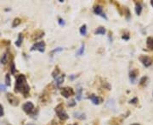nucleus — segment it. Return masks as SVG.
Instances as JSON below:
<instances>
[{
	"mask_svg": "<svg viewBox=\"0 0 153 125\" xmlns=\"http://www.w3.org/2000/svg\"><path fill=\"white\" fill-rule=\"evenodd\" d=\"M15 90L16 91V92H20L21 94H23L25 97L28 96L30 87L26 82L25 75L20 74L16 78V82H15Z\"/></svg>",
	"mask_w": 153,
	"mask_h": 125,
	"instance_id": "obj_1",
	"label": "nucleus"
},
{
	"mask_svg": "<svg viewBox=\"0 0 153 125\" xmlns=\"http://www.w3.org/2000/svg\"><path fill=\"white\" fill-rule=\"evenodd\" d=\"M54 110H55V112L58 116V118H59L60 120L64 121L68 118V115H67L66 111L64 110V105L62 104V103H60V104L58 105Z\"/></svg>",
	"mask_w": 153,
	"mask_h": 125,
	"instance_id": "obj_2",
	"label": "nucleus"
},
{
	"mask_svg": "<svg viewBox=\"0 0 153 125\" xmlns=\"http://www.w3.org/2000/svg\"><path fill=\"white\" fill-rule=\"evenodd\" d=\"M45 50V43L44 41H39L37 42L32 46L31 48V51H39L41 53H44Z\"/></svg>",
	"mask_w": 153,
	"mask_h": 125,
	"instance_id": "obj_3",
	"label": "nucleus"
},
{
	"mask_svg": "<svg viewBox=\"0 0 153 125\" xmlns=\"http://www.w3.org/2000/svg\"><path fill=\"white\" fill-rule=\"evenodd\" d=\"M61 95L64 97H66V98H68V97L74 95V90H72V88L70 87L62 88V90H61Z\"/></svg>",
	"mask_w": 153,
	"mask_h": 125,
	"instance_id": "obj_4",
	"label": "nucleus"
},
{
	"mask_svg": "<svg viewBox=\"0 0 153 125\" xmlns=\"http://www.w3.org/2000/svg\"><path fill=\"white\" fill-rule=\"evenodd\" d=\"M23 110L25 112H26L27 114H30L32 113V112L34 111V106H33V104L31 102H28L25 103V104L23 105Z\"/></svg>",
	"mask_w": 153,
	"mask_h": 125,
	"instance_id": "obj_5",
	"label": "nucleus"
},
{
	"mask_svg": "<svg viewBox=\"0 0 153 125\" xmlns=\"http://www.w3.org/2000/svg\"><path fill=\"white\" fill-rule=\"evenodd\" d=\"M140 62H141L145 67L151 66V63H152V60H151V57H148V56H145V55L140 57Z\"/></svg>",
	"mask_w": 153,
	"mask_h": 125,
	"instance_id": "obj_6",
	"label": "nucleus"
},
{
	"mask_svg": "<svg viewBox=\"0 0 153 125\" xmlns=\"http://www.w3.org/2000/svg\"><path fill=\"white\" fill-rule=\"evenodd\" d=\"M7 99L9 101V102H10L11 105H13V106H18V104H19V100H18L16 97H15V96H13L10 93L7 95Z\"/></svg>",
	"mask_w": 153,
	"mask_h": 125,
	"instance_id": "obj_7",
	"label": "nucleus"
},
{
	"mask_svg": "<svg viewBox=\"0 0 153 125\" xmlns=\"http://www.w3.org/2000/svg\"><path fill=\"white\" fill-rule=\"evenodd\" d=\"M44 31H41V30H38V31H37L36 33L32 35V40L33 41H36L38 40V39H40L41 37L44 36Z\"/></svg>",
	"mask_w": 153,
	"mask_h": 125,
	"instance_id": "obj_8",
	"label": "nucleus"
},
{
	"mask_svg": "<svg viewBox=\"0 0 153 125\" xmlns=\"http://www.w3.org/2000/svg\"><path fill=\"white\" fill-rule=\"evenodd\" d=\"M94 13H95L96 14L101 15L102 17H104L105 19H106V15L103 14V13H102V8H101V6H96V7H94Z\"/></svg>",
	"mask_w": 153,
	"mask_h": 125,
	"instance_id": "obj_9",
	"label": "nucleus"
},
{
	"mask_svg": "<svg viewBox=\"0 0 153 125\" xmlns=\"http://www.w3.org/2000/svg\"><path fill=\"white\" fill-rule=\"evenodd\" d=\"M146 46L151 51H153V37L152 36H149L146 40Z\"/></svg>",
	"mask_w": 153,
	"mask_h": 125,
	"instance_id": "obj_10",
	"label": "nucleus"
},
{
	"mask_svg": "<svg viewBox=\"0 0 153 125\" xmlns=\"http://www.w3.org/2000/svg\"><path fill=\"white\" fill-rule=\"evenodd\" d=\"M89 99L92 101V102H93L94 105H98L100 102V101H101V99L99 98V97L96 96L95 95H91L89 96Z\"/></svg>",
	"mask_w": 153,
	"mask_h": 125,
	"instance_id": "obj_11",
	"label": "nucleus"
},
{
	"mask_svg": "<svg viewBox=\"0 0 153 125\" xmlns=\"http://www.w3.org/2000/svg\"><path fill=\"white\" fill-rule=\"evenodd\" d=\"M138 74H139V71H138L137 69H134V70H132V71L130 72V74H129L130 80H132V81H134V80L136 79V77H137Z\"/></svg>",
	"mask_w": 153,
	"mask_h": 125,
	"instance_id": "obj_12",
	"label": "nucleus"
},
{
	"mask_svg": "<svg viewBox=\"0 0 153 125\" xmlns=\"http://www.w3.org/2000/svg\"><path fill=\"white\" fill-rule=\"evenodd\" d=\"M54 79H55L56 85H60L61 84L63 83V81H64V79H65V74L58 75L57 77H55Z\"/></svg>",
	"mask_w": 153,
	"mask_h": 125,
	"instance_id": "obj_13",
	"label": "nucleus"
},
{
	"mask_svg": "<svg viewBox=\"0 0 153 125\" xmlns=\"http://www.w3.org/2000/svg\"><path fill=\"white\" fill-rule=\"evenodd\" d=\"M106 33V29L104 28V27L100 26L96 30H95V34L96 35H104Z\"/></svg>",
	"mask_w": 153,
	"mask_h": 125,
	"instance_id": "obj_14",
	"label": "nucleus"
},
{
	"mask_svg": "<svg viewBox=\"0 0 153 125\" xmlns=\"http://www.w3.org/2000/svg\"><path fill=\"white\" fill-rule=\"evenodd\" d=\"M74 117L79 118V119H85V118H86L85 117V115L84 113H82V112H75Z\"/></svg>",
	"mask_w": 153,
	"mask_h": 125,
	"instance_id": "obj_15",
	"label": "nucleus"
},
{
	"mask_svg": "<svg viewBox=\"0 0 153 125\" xmlns=\"http://www.w3.org/2000/svg\"><path fill=\"white\" fill-rule=\"evenodd\" d=\"M22 40H23V36H22V34H20L19 37H18V40L15 41V45H16L17 47H20L21 43H22Z\"/></svg>",
	"mask_w": 153,
	"mask_h": 125,
	"instance_id": "obj_16",
	"label": "nucleus"
},
{
	"mask_svg": "<svg viewBox=\"0 0 153 125\" xmlns=\"http://www.w3.org/2000/svg\"><path fill=\"white\" fill-rule=\"evenodd\" d=\"M141 10H142L141 5H140V4H136V7H135V12H136V14H137L138 15H140V13H141Z\"/></svg>",
	"mask_w": 153,
	"mask_h": 125,
	"instance_id": "obj_17",
	"label": "nucleus"
},
{
	"mask_svg": "<svg viewBox=\"0 0 153 125\" xmlns=\"http://www.w3.org/2000/svg\"><path fill=\"white\" fill-rule=\"evenodd\" d=\"M80 33L84 36H85L87 34V26H86V25H84L80 28Z\"/></svg>",
	"mask_w": 153,
	"mask_h": 125,
	"instance_id": "obj_18",
	"label": "nucleus"
},
{
	"mask_svg": "<svg viewBox=\"0 0 153 125\" xmlns=\"http://www.w3.org/2000/svg\"><path fill=\"white\" fill-rule=\"evenodd\" d=\"M84 44H82L81 47H80V49H79L78 52H76V55H78V56L82 55V53H84Z\"/></svg>",
	"mask_w": 153,
	"mask_h": 125,
	"instance_id": "obj_19",
	"label": "nucleus"
},
{
	"mask_svg": "<svg viewBox=\"0 0 153 125\" xmlns=\"http://www.w3.org/2000/svg\"><path fill=\"white\" fill-rule=\"evenodd\" d=\"M7 57H8V53H4V55H3L2 59H1V63L5 64V63H7Z\"/></svg>",
	"mask_w": 153,
	"mask_h": 125,
	"instance_id": "obj_20",
	"label": "nucleus"
},
{
	"mask_svg": "<svg viewBox=\"0 0 153 125\" xmlns=\"http://www.w3.org/2000/svg\"><path fill=\"white\" fill-rule=\"evenodd\" d=\"M59 74H60V69H59L58 67H55V69H54V71L53 72L52 75H53L54 78H55V77H57L58 75H59Z\"/></svg>",
	"mask_w": 153,
	"mask_h": 125,
	"instance_id": "obj_21",
	"label": "nucleus"
},
{
	"mask_svg": "<svg viewBox=\"0 0 153 125\" xmlns=\"http://www.w3.org/2000/svg\"><path fill=\"white\" fill-rule=\"evenodd\" d=\"M20 24V20L19 18H16V19H15L14 22H13V27H16L18 26Z\"/></svg>",
	"mask_w": 153,
	"mask_h": 125,
	"instance_id": "obj_22",
	"label": "nucleus"
},
{
	"mask_svg": "<svg viewBox=\"0 0 153 125\" xmlns=\"http://www.w3.org/2000/svg\"><path fill=\"white\" fill-rule=\"evenodd\" d=\"M82 96V88H79L78 90V93H76V100H81Z\"/></svg>",
	"mask_w": 153,
	"mask_h": 125,
	"instance_id": "obj_23",
	"label": "nucleus"
},
{
	"mask_svg": "<svg viewBox=\"0 0 153 125\" xmlns=\"http://www.w3.org/2000/svg\"><path fill=\"white\" fill-rule=\"evenodd\" d=\"M5 81H6V85L10 86V74H6Z\"/></svg>",
	"mask_w": 153,
	"mask_h": 125,
	"instance_id": "obj_24",
	"label": "nucleus"
},
{
	"mask_svg": "<svg viewBox=\"0 0 153 125\" xmlns=\"http://www.w3.org/2000/svg\"><path fill=\"white\" fill-rule=\"evenodd\" d=\"M146 80H147V78H146V77H142L141 80H140V85H143L145 83Z\"/></svg>",
	"mask_w": 153,
	"mask_h": 125,
	"instance_id": "obj_25",
	"label": "nucleus"
},
{
	"mask_svg": "<svg viewBox=\"0 0 153 125\" xmlns=\"http://www.w3.org/2000/svg\"><path fill=\"white\" fill-rule=\"evenodd\" d=\"M75 105H76V102H75L74 100H72L71 102H69V103H68V106H75Z\"/></svg>",
	"mask_w": 153,
	"mask_h": 125,
	"instance_id": "obj_26",
	"label": "nucleus"
},
{
	"mask_svg": "<svg viewBox=\"0 0 153 125\" xmlns=\"http://www.w3.org/2000/svg\"><path fill=\"white\" fill-rule=\"evenodd\" d=\"M0 90H1V91H5L6 90L5 85H4L3 84H0Z\"/></svg>",
	"mask_w": 153,
	"mask_h": 125,
	"instance_id": "obj_27",
	"label": "nucleus"
},
{
	"mask_svg": "<svg viewBox=\"0 0 153 125\" xmlns=\"http://www.w3.org/2000/svg\"><path fill=\"white\" fill-rule=\"evenodd\" d=\"M130 102V103H132V104H134V103L138 102V98H137V97H134V99L130 100V102Z\"/></svg>",
	"mask_w": 153,
	"mask_h": 125,
	"instance_id": "obj_28",
	"label": "nucleus"
},
{
	"mask_svg": "<svg viewBox=\"0 0 153 125\" xmlns=\"http://www.w3.org/2000/svg\"><path fill=\"white\" fill-rule=\"evenodd\" d=\"M4 116V108H3L2 105H0V117Z\"/></svg>",
	"mask_w": 153,
	"mask_h": 125,
	"instance_id": "obj_29",
	"label": "nucleus"
},
{
	"mask_svg": "<svg viewBox=\"0 0 153 125\" xmlns=\"http://www.w3.org/2000/svg\"><path fill=\"white\" fill-rule=\"evenodd\" d=\"M11 72H12V74H15V63H11Z\"/></svg>",
	"mask_w": 153,
	"mask_h": 125,
	"instance_id": "obj_30",
	"label": "nucleus"
},
{
	"mask_svg": "<svg viewBox=\"0 0 153 125\" xmlns=\"http://www.w3.org/2000/svg\"><path fill=\"white\" fill-rule=\"evenodd\" d=\"M59 24L61 26H62L65 25V22H64V20L62 19H59Z\"/></svg>",
	"mask_w": 153,
	"mask_h": 125,
	"instance_id": "obj_31",
	"label": "nucleus"
},
{
	"mask_svg": "<svg viewBox=\"0 0 153 125\" xmlns=\"http://www.w3.org/2000/svg\"><path fill=\"white\" fill-rule=\"evenodd\" d=\"M58 51H62V48H61V47H59L58 49H54V51H52V53H56V52H58Z\"/></svg>",
	"mask_w": 153,
	"mask_h": 125,
	"instance_id": "obj_32",
	"label": "nucleus"
},
{
	"mask_svg": "<svg viewBox=\"0 0 153 125\" xmlns=\"http://www.w3.org/2000/svg\"><path fill=\"white\" fill-rule=\"evenodd\" d=\"M128 38H129V36H122V39H125V40H128Z\"/></svg>",
	"mask_w": 153,
	"mask_h": 125,
	"instance_id": "obj_33",
	"label": "nucleus"
},
{
	"mask_svg": "<svg viewBox=\"0 0 153 125\" xmlns=\"http://www.w3.org/2000/svg\"><path fill=\"white\" fill-rule=\"evenodd\" d=\"M151 4L153 6V0H151Z\"/></svg>",
	"mask_w": 153,
	"mask_h": 125,
	"instance_id": "obj_34",
	"label": "nucleus"
},
{
	"mask_svg": "<svg viewBox=\"0 0 153 125\" xmlns=\"http://www.w3.org/2000/svg\"><path fill=\"white\" fill-rule=\"evenodd\" d=\"M131 125H140V124H138V123H133V124H131Z\"/></svg>",
	"mask_w": 153,
	"mask_h": 125,
	"instance_id": "obj_35",
	"label": "nucleus"
},
{
	"mask_svg": "<svg viewBox=\"0 0 153 125\" xmlns=\"http://www.w3.org/2000/svg\"><path fill=\"white\" fill-rule=\"evenodd\" d=\"M27 125H35V124H32V123H28Z\"/></svg>",
	"mask_w": 153,
	"mask_h": 125,
	"instance_id": "obj_36",
	"label": "nucleus"
},
{
	"mask_svg": "<svg viewBox=\"0 0 153 125\" xmlns=\"http://www.w3.org/2000/svg\"><path fill=\"white\" fill-rule=\"evenodd\" d=\"M74 125H78V124H74Z\"/></svg>",
	"mask_w": 153,
	"mask_h": 125,
	"instance_id": "obj_37",
	"label": "nucleus"
}]
</instances>
